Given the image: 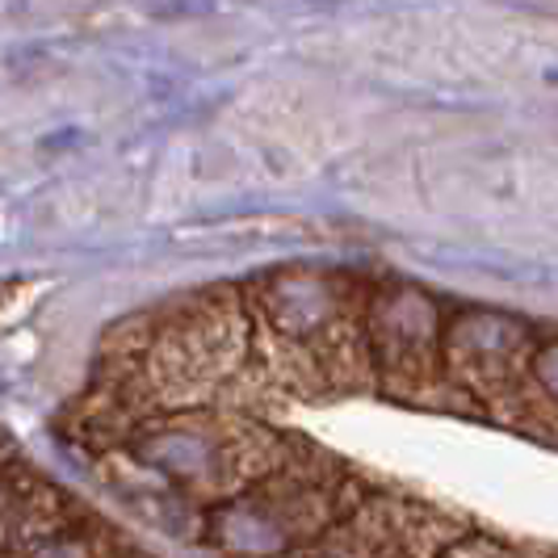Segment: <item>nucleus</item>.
<instances>
[{
  "mask_svg": "<svg viewBox=\"0 0 558 558\" xmlns=\"http://www.w3.org/2000/svg\"><path fill=\"white\" fill-rule=\"evenodd\" d=\"M252 324L248 369L299 399H324L374 378L365 349L369 294L344 274H274L244 299Z\"/></svg>",
  "mask_w": 558,
  "mask_h": 558,
  "instance_id": "f257e3e1",
  "label": "nucleus"
},
{
  "mask_svg": "<svg viewBox=\"0 0 558 558\" xmlns=\"http://www.w3.org/2000/svg\"><path fill=\"white\" fill-rule=\"evenodd\" d=\"M122 453L160 496L185 500L206 517L286 466L299 449L248 416L197 408L151 416L122 441Z\"/></svg>",
  "mask_w": 558,
  "mask_h": 558,
  "instance_id": "f03ea898",
  "label": "nucleus"
},
{
  "mask_svg": "<svg viewBox=\"0 0 558 558\" xmlns=\"http://www.w3.org/2000/svg\"><path fill=\"white\" fill-rule=\"evenodd\" d=\"M252 324L235 290L194 299L156 319L135 357L122 362V387L147 420L215 408L231 378L248 369Z\"/></svg>",
  "mask_w": 558,
  "mask_h": 558,
  "instance_id": "7ed1b4c3",
  "label": "nucleus"
},
{
  "mask_svg": "<svg viewBox=\"0 0 558 558\" xmlns=\"http://www.w3.org/2000/svg\"><path fill=\"white\" fill-rule=\"evenodd\" d=\"M362 500V487L344 471L294 453L244 496L210 508L202 533L223 558H303Z\"/></svg>",
  "mask_w": 558,
  "mask_h": 558,
  "instance_id": "20e7f679",
  "label": "nucleus"
},
{
  "mask_svg": "<svg viewBox=\"0 0 558 558\" xmlns=\"http://www.w3.org/2000/svg\"><path fill=\"white\" fill-rule=\"evenodd\" d=\"M441 336H446V324L428 294H420L412 286H391L369 294L365 349H369L374 378H383L387 391L420 399L437 378H446Z\"/></svg>",
  "mask_w": 558,
  "mask_h": 558,
  "instance_id": "39448f33",
  "label": "nucleus"
},
{
  "mask_svg": "<svg viewBox=\"0 0 558 558\" xmlns=\"http://www.w3.org/2000/svg\"><path fill=\"white\" fill-rule=\"evenodd\" d=\"M537 349L530 324L504 315V311H458L441 336V369L449 387L466 399L508 403Z\"/></svg>",
  "mask_w": 558,
  "mask_h": 558,
  "instance_id": "423d86ee",
  "label": "nucleus"
},
{
  "mask_svg": "<svg viewBox=\"0 0 558 558\" xmlns=\"http://www.w3.org/2000/svg\"><path fill=\"white\" fill-rule=\"evenodd\" d=\"M458 537H466V533L424 504L365 496L303 558H437Z\"/></svg>",
  "mask_w": 558,
  "mask_h": 558,
  "instance_id": "0eeeda50",
  "label": "nucleus"
},
{
  "mask_svg": "<svg viewBox=\"0 0 558 558\" xmlns=\"http://www.w3.org/2000/svg\"><path fill=\"white\" fill-rule=\"evenodd\" d=\"M508 403L521 408V416H525L530 428L558 437V336L555 340H537L530 369H525L521 387H517V395Z\"/></svg>",
  "mask_w": 558,
  "mask_h": 558,
  "instance_id": "6e6552de",
  "label": "nucleus"
},
{
  "mask_svg": "<svg viewBox=\"0 0 558 558\" xmlns=\"http://www.w3.org/2000/svg\"><path fill=\"white\" fill-rule=\"evenodd\" d=\"M437 558H517V550H508V546L483 537V533H466V537H458V542H453L449 550H441Z\"/></svg>",
  "mask_w": 558,
  "mask_h": 558,
  "instance_id": "1a4fd4ad",
  "label": "nucleus"
}]
</instances>
